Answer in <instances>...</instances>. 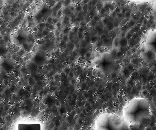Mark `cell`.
<instances>
[{"mask_svg": "<svg viewBox=\"0 0 156 130\" xmlns=\"http://www.w3.org/2000/svg\"><path fill=\"white\" fill-rule=\"evenodd\" d=\"M63 15V12H62V9H61L60 10H58V12H57V16H56V18L57 19H58V20H60L61 18H62V16Z\"/></svg>", "mask_w": 156, "mask_h": 130, "instance_id": "20", "label": "cell"}, {"mask_svg": "<svg viewBox=\"0 0 156 130\" xmlns=\"http://www.w3.org/2000/svg\"><path fill=\"white\" fill-rule=\"evenodd\" d=\"M79 26H73L71 28V30L73 31L75 36H76L78 33V29H79Z\"/></svg>", "mask_w": 156, "mask_h": 130, "instance_id": "14", "label": "cell"}, {"mask_svg": "<svg viewBox=\"0 0 156 130\" xmlns=\"http://www.w3.org/2000/svg\"><path fill=\"white\" fill-rule=\"evenodd\" d=\"M68 39H69V41L70 42V41H72L73 39H75V35L73 34V31L70 29L69 34H68Z\"/></svg>", "mask_w": 156, "mask_h": 130, "instance_id": "18", "label": "cell"}, {"mask_svg": "<svg viewBox=\"0 0 156 130\" xmlns=\"http://www.w3.org/2000/svg\"><path fill=\"white\" fill-rule=\"evenodd\" d=\"M85 58L87 59H90L91 58L92 56V52L90 51H88L87 52H86V53L85 54L84 56Z\"/></svg>", "mask_w": 156, "mask_h": 130, "instance_id": "22", "label": "cell"}, {"mask_svg": "<svg viewBox=\"0 0 156 130\" xmlns=\"http://www.w3.org/2000/svg\"><path fill=\"white\" fill-rule=\"evenodd\" d=\"M84 28H83V27H79V29H78V32L84 33Z\"/></svg>", "mask_w": 156, "mask_h": 130, "instance_id": "43", "label": "cell"}, {"mask_svg": "<svg viewBox=\"0 0 156 130\" xmlns=\"http://www.w3.org/2000/svg\"><path fill=\"white\" fill-rule=\"evenodd\" d=\"M72 3V1H63V7H69V6Z\"/></svg>", "mask_w": 156, "mask_h": 130, "instance_id": "17", "label": "cell"}, {"mask_svg": "<svg viewBox=\"0 0 156 130\" xmlns=\"http://www.w3.org/2000/svg\"><path fill=\"white\" fill-rule=\"evenodd\" d=\"M30 60L38 66H43L46 62V58L44 54L40 52H34L31 55Z\"/></svg>", "mask_w": 156, "mask_h": 130, "instance_id": "6", "label": "cell"}, {"mask_svg": "<svg viewBox=\"0 0 156 130\" xmlns=\"http://www.w3.org/2000/svg\"><path fill=\"white\" fill-rule=\"evenodd\" d=\"M52 19H53V17L52 16H49L47 18V20H46V22L48 23L49 24H52Z\"/></svg>", "mask_w": 156, "mask_h": 130, "instance_id": "38", "label": "cell"}, {"mask_svg": "<svg viewBox=\"0 0 156 130\" xmlns=\"http://www.w3.org/2000/svg\"><path fill=\"white\" fill-rule=\"evenodd\" d=\"M53 32H54V36H55V37L59 36L60 34L61 33V31L58 30L57 29H55Z\"/></svg>", "mask_w": 156, "mask_h": 130, "instance_id": "31", "label": "cell"}, {"mask_svg": "<svg viewBox=\"0 0 156 130\" xmlns=\"http://www.w3.org/2000/svg\"><path fill=\"white\" fill-rule=\"evenodd\" d=\"M96 130H130V125L123 117L113 113H104L96 120Z\"/></svg>", "mask_w": 156, "mask_h": 130, "instance_id": "2", "label": "cell"}, {"mask_svg": "<svg viewBox=\"0 0 156 130\" xmlns=\"http://www.w3.org/2000/svg\"><path fill=\"white\" fill-rule=\"evenodd\" d=\"M61 22L62 23V26L63 27L67 26L69 25L70 24V16H67V15H63L62 17V20Z\"/></svg>", "mask_w": 156, "mask_h": 130, "instance_id": "10", "label": "cell"}, {"mask_svg": "<svg viewBox=\"0 0 156 130\" xmlns=\"http://www.w3.org/2000/svg\"><path fill=\"white\" fill-rule=\"evenodd\" d=\"M26 68L28 71L31 73H34L37 71L38 67L36 63L29 60L26 63Z\"/></svg>", "mask_w": 156, "mask_h": 130, "instance_id": "9", "label": "cell"}, {"mask_svg": "<svg viewBox=\"0 0 156 130\" xmlns=\"http://www.w3.org/2000/svg\"><path fill=\"white\" fill-rule=\"evenodd\" d=\"M71 29V28H69L68 26H65L62 28L61 32L64 34V35H68L69 32Z\"/></svg>", "mask_w": 156, "mask_h": 130, "instance_id": "12", "label": "cell"}, {"mask_svg": "<svg viewBox=\"0 0 156 130\" xmlns=\"http://www.w3.org/2000/svg\"><path fill=\"white\" fill-rule=\"evenodd\" d=\"M82 11V7L80 4H76L75 5V12L76 13H78L79 12Z\"/></svg>", "mask_w": 156, "mask_h": 130, "instance_id": "13", "label": "cell"}, {"mask_svg": "<svg viewBox=\"0 0 156 130\" xmlns=\"http://www.w3.org/2000/svg\"><path fill=\"white\" fill-rule=\"evenodd\" d=\"M152 10H153V14L154 17V19L156 20V3L154 4L152 7Z\"/></svg>", "mask_w": 156, "mask_h": 130, "instance_id": "24", "label": "cell"}, {"mask_svg": "<svg viewBox=\"0 0 156 130\" xmlns=\"http://www.w3.org/2000/svg\"><path fill=\"white\" fill-rule=\"evenodd\" d=\"M144 46L156 54V30L148 32L145 39Z\"/></svg>", "mask_w": 156, "mask_h": 130, "instance_id": "4", "label": "cell"}, {"mask_svg": "<svg viewBox=\"0 0 156 130\" xmlns=\"http://www.w3.org/2000/svg\"><path fill=\"white\" fill-rule=\"evenodd\" d=\"M88 2L89 1H82L81 2L83 4V5H85V4H87Z\"/></svg>", "mask_w": 156, "mask_h": 130, "instance_id": "47", "label": "cell"}, {"mask_svg": "<svg viewBox=\"0 0 156 130\" xmlns=\"http://www.w3.org/2000/svg\"><path fill=\"white\" fill-rule=\"evenodd\" d=\"M51 31H49L48 28H45L42 31V33L43 34V36H46L48 35L49 33H50Z\"/></svg>", "mask_w": 156, "mask_h": 130, "instance_id": "29", "label": "cell"}, {"mask_svg": "<svg viewBox=\"0 0 156 130\" xmlns=\"http://www.w3.org/2000/svg\"><path fill=\"white\" fill-rule=\"evenodd\" d=\"M92 19L93 20H94V21L96 22L97 23L100 20V16L99 15H94L93 18H92Z\"/></svg>", "mask_w": 156, "mask_h": 130, "instance_id": "36", "label": "cell"}, {"mask_svg": "<svg viewBox=\"0 0 156 130\" xmlns=\"http://www.w3.org/2000/svg\"><path fill=\"white\" fill-rule=\"evenodd\" d=\"M98 41V38L96 36H90V43H92L93 44H95L97 41Z\"/></svg>", "mask_w": 156, "mask_h": 130, "instance_id": "25", "label": "cell"}, {"mask_svg": "<svg viewBox=\"0 0 156 130\" xmlns=\"http://www.w3.org/2000/svg\"><path fill=\"white\" fill-rule=\"evenodd\" d=\"M55 40H56V41H57L58 43L60 42L61 41V39H60V38L59 36L55 37Z\"/></svg>", "mask_w": 156, "mask_h": 130, "instance_id": "45", "label": "cell"}, {"mask_svg": "<svg viewBox=\"0 0 156 130\" xmlns=\"http://www.w3.org/2000/svg\"><path fill=\"white\" fill-rule=\"evenodd\" d=\"M48 28V29L49 30V31H51V32H53L55 29V25L51 24L49 25Z\"/></svg>", "mask_w": 156, "mask_h": 130, "instance_id": "30", "label": "cell"}, {"mask_svg": "<svg viewBox=\"0 0 156 130\" xmlns=\"http://www.w3.org/2000/svg\"><path fill=\"white\" fill-rule=\"evenodd\" d=\"M151 115V104L145 98H134L124 108L123 117L131 127L140 126Z\"/></svg>", "mask_w": 156, "mask_h": 130, "instance_id": "1", "label": "cell"}, {"mask_svg": "<svg viewBox=\"0 0 156 130\" xmlns=\"http://www.w3.org/2000/svg\"><path fill=\"white\" fill-rule=\"evenodd\" d=\"M75 44H73L70 42L67 44V48H68L70 49V50H74V48H75Z\"/></svg>", "mask_w": 156, "mask_h": 130, "instance_id": "16", "label": "cell"}, {"mask_svg": "<svg viewBox=\"0 0 156 130\" xmlns=\"http://www.w3.org/2000/svg\"><path fill=\"white\" fill-rule=\"evenodd\" d=\"M77 36V38L79 40H82V39H84V33H78V34L76 35Z\"/></svg>", "mask_w": 156, "mask_h": 130, "instance_id": "28", "label": "cell"}, {"mask_svg": "<svg viewBox=\"0 0 156 130\" xmlns=\"http://www.w3.org/2000/svg\"><path fill=\"white\" fill-rule=\"evenodd\" d=\"M82 11H83V12L88 11V6L87 4H85V5H82Z\"/></svg>", "mask_w": 156, "mask_h": 130, "instance_id": "39", "label": "cell"}, {"mask_svg": "<svg viewBox=\"0 0 156 130\" xmlns=\"http://www.w3.org/2000/svg\"><path fill=\"white\" fill-rule=\"evenodd\" d=\"M79 44H80V48H86V46L87 45V44L86 43V42L84 39H82L80 41Z\"/></svg>", "mask_w": 156, "mask_h": 130, "instance_id": "19", "label": "cell"}, {"mask_svg": "<svg viewBox=\"0 0 156 130\" xmlns=\"http://www.w3.org/2000/svg\"><path fill=\"white\" fill-rule=\"evenodd\" d=\"M18 130H41V126L39 124H20L18 125Z\"/></svg>", "mask_w": 156, "mask_h": 130, "instance_id": "8", "label": "cell"}, {"mask_svg": "<svg viewBox=\"0 0 156 130\" xmlns=\"http://www.w3.org/2000/svg\"><path fill=\"white\" fill-rule=\"evenodd\" d=\"M119 41L118 38H116L114 39V42H113V46L114 47H117L119 46Z\"/></svg>", "mask_w": 156, "mask_h": 130, "instance_id": "26", "label": "cell"}, {"mask_svg": "<svg viewBox=\"0 0 156 130\" xmlns=\"http://www.w3.org/2000/svg\"><path fill=\"white\" fill-rule=\"evenodd\" d=\"M58 22V19H57V18H53V19H52V24L55 25L56 24H57Z\"/></svg>", "mask_w": 156, "mask_h": 130, "instance_id": "41", "label": "cell"}, {"mask_svg": "<svg viewBox=\"0 0 156 130\" xmlns=\"http://www.w3.org/2000/svg\"><path fill=\"white\" fill-rule=\"evenodd\" d=\"M97 22L94 21V20H93L92 19H91V21L90 22V23L88 24L90 27H91V28H94V27L97 25Z\"/></svg>", "mask_w": 156, "mask_h": 130, "instance_id": "23", "label": "cell"}, {"mask_svg": "<svg viewBox=\"0 0 156 130\" xmlns=\"http://www.w3.org/2000/svg\"><path fill=\"white\" fill-rule=\"evenodd\" d=\"M97 3V1H92V6H94V5H96Z\"/></svg>", "mask_w": 156, "mask_h": 130, "instance_id": "46", "label": "cell"}, {"mask_svg": "<svg viewBox=\"0 0 156 130\" xmlns=\"http://www.w3.org/2000/svg\"><path fill=\"white\" fill-rule=\"evenodd\" d=\"M62 40L64 41V42L66 43L68 42V41H69L68 35H64L63 37L62 38Z\"/></svg>", "mask_w": 156, "mask_h": 130, "instance_id": "37", "label": "cell"}, {"mask_svg": "<svg viewBox=\"0 0 156 130\" xmlns=\"http://www.w3.org/2000/svg\"><path fill=\"white\" fill-rule=\"evenodd\" d=\"M34 36H37V39H42L44 37L42 31H37V32H36V34Z\"/></svg>", "mask_w": 156, "mask_h": 130, "instance_id": "15", "label": "cell"}, {"mask_svg": "<svg viewBox=\"0 0 156 130\" xmlns=\"http://www.w3.org/2000/svg\"><path fill=\"white\" fill-rule=\"evenodd\" d=\"M75 58L74 57H73V56H70V59H69V62H71V63H73V62H74V60H75Z\"/></svg>", "mask_w": 156, "mask_h": 130, "instance_id": "44", "label": "cell"}, {"mask_svg": "<svg viewBox=\"0 0 156 130\" xmlns=\"http://www.w3.org/2000/svg\"><path fill=\"white\" fill-rule=\"evenodd\" d=\"M68 75L69 77H70V78H73L74 77V73H73V72L72 71H70Z\"/></svg>", "mask_w": 156, "mask_h": 130, "instance_id": "42", "label": "cell"}, {"mask_svg": "<svg viewBox=\"0 0 156 130\" xmlns=\"http://www.w3.org/2000/svg\"><path fill=\"white\" fill-rule=\"evenodd\" d=\"M94 29H95V30H96L97 32H100V31L102 30V27H101V26H100L99 24L97 25L94 27Z\"/></svg>", "mask_w": 156, "mask_h": 130, "instance_id": "33", "label": "cell"}, {"mask_svg": "<svg viewBox=\"0 0 156 130\" xmlns=\"http://www.w3.org/2000/svg\"><path fill=\"white\" fill-rule=\"evenodd\" d=\"M62 12H63V15H67V16H70L72 15V12L70 11L69 7H63L62 8Z\"/></svg>", "mask_w": 156, "mask_h": 130, "instance_id": "11", "label": "cell"}, {"mask_svg": "<svg viewBox=\"0 0 156 130\" xmlns=\"http://www.w3.org/2000/svg\"><path fill=\"white\" fill-rule=\"evenodd\" d=\"M76 78H75V77H74V78H71L70 80H69V83H70V84L71 85H75V84H76Z\"/></svg>", "mask_w": 156, "mask_h": 130, "instance_id": "35", "label": "cell"}, {"mask_svg": "<svg viewBox=\"0 0 156 130\" xmlns=\"http://www.w3.org/2000/svg\"><path fill=\"white\" fill-rule=\"evenodd\" d=\"M15 63L12 59L7 57L0 59V70L5 73H11L15 68Z\"/></svg>", "mask_w": 156, "mask_h": 130, "instance_id": "5", "label": "cell"}, {"mask_svg": "<svg viewBox=\"0 0 156 130\" xmlns=\"http://www.w3.org/2000/svg\"><path fill=\"white\" fill-rule=\"evenodd\" d=\"M142 58L146 63H150L156 60V54L150 49L145 48L141 53Z\"/></svg>", "mask_w": 156, "mask_h": 130, "instance_id": "7", "label": "cell"}, {"mask_svg": "<svg viewBox=\"0 0 156 130\" xmlns=\"http://www.w3.org/2000/svg\"><path fill=\"white\" fill-rule=\"evenodd\" d=\"M62 71H63V72L65 74L68 75L69 73V72L70 71V67H69V66H66V67H64Z\"/></svg>", "mask_w": 156, "mask_h": 130, "instance_id": "21", "label": "cell"}, {"mask_svg": "<svg viewBox=\"0 0 156 130\" xmlns=\"http://www.w3.org/2000/svg\"><path fill=\"white\" fill-rule=\"evenodd\" d=\"M87 24L84 21V20H83V21L80 22L79 25V27H84L85 26H87Z\"/></svg>", "mask_w": 156, "mask_h": 130, "instance_id": "34", "label": "cell"}, {"mask_svg": "<svg viewBox=\"0 0 156 130\" xmlns=\"http://www.w3.org/2000/svg\"><path fill=\"white\" fill-rule=\"evenodd\" d=\"M70 66L72 67V68H73V67H75V63H71V64H70Z\"/></svg>", "mask_w": 156, "mask_h": 130, "instance_id": "49", "label": "cell"}, {"mask_svg": "<svg viewBox=\"0 0 156 130\" xmlns=\"http://www.w3.org/2000/svg\"><path fill=\"white\" fill-rule=\"evenodd\" d=\"M104 36H105L104 34H101V36H100V39H104Z\"/></svg>", "mask_w": 156, "mask_h": 130, "instance_id": "48", "label": "cell"}, {"mask_svg": "<svg viewBox=\"0 0 156 130\" xmlns=\"http://www.w3.org/2000/svg\"><path fill=\"white\" fill-rule=\"evenodd\" d=\"M69 8L72 13H75V5L73 3L71 4V5L69 6Z\"/></svg>", "mask_w": 156, "mask_h": 130, "instance_id": "32", "label": "cell"}, {"mask_svg": "<svg viewBox=\"0 0 156 130\" xmlns=\"http://www.w3.org/2000/svg\"><path fill=\"white\" fill-rule=\"evenodd\" d=\"M27 35L24 29H19L12 35V39L16 45L22 46L25 43L27 42Z\"/></svg>", "mask_w": 156, "mask_h": 130, "instance_id": "3", "label": "cell"}, {"mask_svg": "<svg viewBox=\"0 0 156 130\" xmlns=\"http://www.w3.org/2000/svg\"><path fill=\"white\" fill-rule=\"evenodd\" d=\"M78 54V51H77L76 50H74L73 51V52H72V56H73V57H74L75 58V57L77 56Z\"/></svg>", "mask_w": 156, "mask_h": 130, "instance_id": "40", "label": "cell"}, {"mask_svg": "<svg viewBox=\"0 0 156 130\" xmlns=\"http://www.w3.org/2000/svg\"><path fill=\"white\" fill-rule=\"evenodd\" d=\"M25 52L26 51L24 50V49H20L19 51L18 52V55L20 56H23L25 54Z\"/></svg>", "mask_w": 156, "mask_h": 130, "instance_id": "27", "label": "cell"}]
</instances>
